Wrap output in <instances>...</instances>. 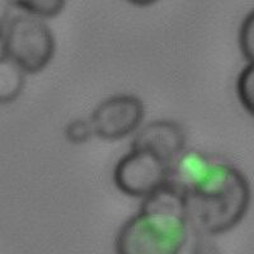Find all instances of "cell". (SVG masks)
Returning <instances> with one entry per match:
<instances>
[{
  "label": "cell",
  "instance_id": "1",
  "mask_svg": "<svg viewBox=\"0 0 254 254\" xmlns=\"http://www.w3.org/2000/svg\"><path fill=\"white\" fill-rule=\"evenodd\" d=\"M181 192L185 214L194 234H225L248 214L252 187L239 168L197 150L173 160L168 183Z\"/></svg>",
  "mask_w": 254,
  "mask_h": 254
},
{
  "label": "cell",
  "instance_id": "2",
  "mask_svg": "<svg viewBox=\"0 0 254 254\" xmlns=\"http://www.w3.org/2000/svg\"><path fill=\"white\" fill-rule=\"evenodd\" d=\"M183 197L169 183L142 198L116 235V254H179L188 238Z\"/></svg>",
  "mask_w": 254,
  "mask_h": 254
},
{
  "label": "cell",
  "instance_id": "3",
  "mask_svg": "<svg viewBox=\"0 0 254 254\" xmlns=\"http://www.w3.org/2000/svg\"><path fill=\"white\" fill-rule=\"evenodd\" d=\"M56 41L41 18L18 14L8 20L1 38V54L28 74L46 69L55 56Z\"/></svg>",
  "mask_w": 254,
  "mask_h": 254
},
{
  "label": "cell",
  "instance_id": "4",
  "mask_svg": "<svg viewBox=\"0 0 254 254\" xmlns=\"http://www.w3.org/2000/svg\"><path fill=\"white\" fill-rule=\"evenodd\" d=\"M171 163L145 149L130 147L113 169L117 190L133 198H145L164 186Z\"/></svg>",
  "mask_w": 254,
  "mask_h": 254
},
{
  "label": "cell",
  "instance_id": "5",
  "mask_svg": "<svg viewBox=\"0 0 254 254\" xmlns=\"http://www.w3.org/2000/svg\"><path fill=\"white\" fill-rule=\"evenodd\" d=\"M145 106L137 95H111L94 108L90 122L94 135L102 140L117 141L133 135L141 127Z\"/></svg>",
  "mask_w": 254,
  "mask_h": 254
},
{
  "label": "cell",
  "instance_id": "6",
  "mask_svg": "<svg viewBox=\"0 0 254 254\" xmlns=\"http://www.w3.org/2000/svg\"><path fill=\"white\" fill-rule=\"evenodd\" d=\"M187 135L182 125L172 120H155L141 126L130 147L145 149L172 163L186 150Z\"/></svg>",
  "mask_w": 254,
  "mask_h": 254
},
{
  "label": "cell",
  "instance_id": "7",
  "mask_svg": "<svg viewBox=\"0 0 254 254\" xmlns=\"http://www.w3.org/2000/svg\"><path fill=\"white\" fill-rule=\"evenodd\" d=\"M27 74L5 55H0V104L13 103L26 85Z\"/></svg>",
  "mask_w": 254,
  "mask_h": 254
},
{
  "label": "cell",
  "instance_id": "8",
  "mask_svg": "<svg viewBox=\"0 0 254 254\" xmlns=\"http://www.w3.org/2000/svg\"><path fill=\"white\" fill-rule=\"evenodd\" d=\"M66 1L67 0H6L9 5L41 19L58 17L66 5Z\"/></svg>",
  "mask_w": 254,
  "mask_h": 254
},
{
  "label": "cell",
  "instance_id": "9",
  "mask_svg": "<svg viewBox=\"0 0 254 254\" xmlns=\"http://www.w3.org/2000/svg\"><path fill=\"white\" fill-rule=\"evenodd\" d=\"M235 90L243 110L254 119V63H248L239 72Z\"/></svg>",
  "mask_w": 254,
  "mask_h": 254
},
{
  "label": "cell",
  "instance_id": "10",
  "mask_svg": "<svg viewBox=\"0 0 254 254\" xmlns=\"http://www.w3.org/2000/svg\"><path fill=\"white\" fill-rule=\"evenodd\" d=\"M238 44L247 63H254V9L244 17L240 24Z\"/></svg>",
  "mask_w": 254,
  "mask_h": 254
},
{
  "label": "cell",
  "instance_id": "11",
  "mask_svg": "<svg viewBox=\"0 0 254 254\" xmlns=\"http://www.w3.org/2000/svg\"><path fill=\"white\" fill-rule=\"evenodd\" d=\"M65 139L74 145H81L89 141L94 135L89 119H75L70 121L64 130Z\"/></svg>",
  "mask_w": 254,
  "mask_h": 254
},
{
  "label": "cell",
  "instance_id": "12",
  "mask_svg": "<svg viewBox=\"0 0 254 254\" xmlns=\"http://www.w3.org/2000/svg\"><path fill=\"white\" fill-rule=\"evenodd\" d=\"M192 254H221V251L214 240V237L196 234Z\"/></svg>",
  "mask_w": 254,
  "mask_h": 254
},
{
  "label": "cell",
  "instance_id": "13",
  "mask_svg": "<svg viewBox=\"0 0 254 254\" xmlns=\"http://www.w3.org/2000/svg\"><path fill=\"white\" fill-rule=\"evenodd\" d=\"M8 5L6 0H0V41L3 38L4 31L8 24Z\"/></svg>",
  "mask_w": 254,
  "mask_h": 254
},
{
  "label": "cell",
  "instance_id": "14",
  "mask_svg": "<svg viewBox=\"0 0 254 254\" xmlns=\"http://www.w3.org/2000/svg\"><path fill=\"white\" fill-rule=\"evenodd\" d=\"M127 3H130L131 5L140 6V8H145V6H150L153 4L158 3L159 0H126Z\"/></svg>",
  "mask_w": 254,
  "mask_h": 254
}]
</instances>
